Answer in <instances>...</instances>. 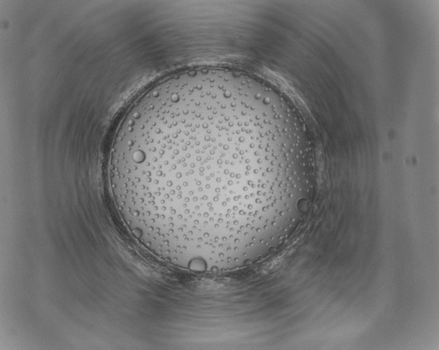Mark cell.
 <instances>
[{"mask_svg": "<svg viewBox=\"0 0 439 350\" xmlns=\"http://www.w3.org/2000/svg\"><path fill=\"white\" fill-rule=\"evenodd\" d=\"M280 108L253 83L214 72L170 77L140 97L110 162L116 206L137 240L169 265L201 272L274 251L305 181L285 151Z\"/></svg>", "mask_w": 439, "mask_h": 350, "instance_id": "1", "label": "cell"}]
</instances>
